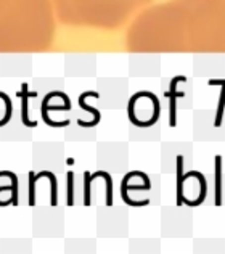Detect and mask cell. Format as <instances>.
<instances>
[{
  "label": "cell",
  "mask_w": 225,
  "mask_h": 254,
  "mask_svg": "<svg viewBox=\"0 0 225 254\" xmlns=\"http://www.w3.org/2000/svg\"><path fill=\"white\" fill-rule=\"evenodd\" d=\"M102 174H103L105 180H107V206H111L112 204V180L108 176V172L102 171Z\"/></svg>",
  "instance_id": "obj_9"
},
{
  "label": "cell",
  "mask_w": 225,
  "mask_h": 254,
  "mask_svg": "<svg viewBox=\"0 0 225 254\" xmlns=\"http://www.w3.org/2000/svg\"><path fill=\"white\" fill-rule=\"evenodd\" d=\"M222 158L216 156V204L221 206V189H222Z\"/></svg>",
  "instance_id": "obj_6"
},
{
  "label": "cell",
  "mask_w": 225,
  "mask_h": 254,
  "mask_svg": "<svg viewBox=\"0 0 225 254\" xmlns=\"http://www.w3.org/2000/svg\"><path fill=\"white\" fill-rule=\"evenodd\" d=\"M36 176L34 174H29V204L34 206L36 204Z\"/></svg>",
  "instance_id": "obj_8"
},
{
  "label": "cell",
  "mask_w": 225,
  "mask_h": 254,
  "mask_svg": "<svg viewBox=\"0 0 225 254\" xmlns=\"http://www.w3.org/2000/svg\"><path fill=\"white\" fill-rule=\"evenodd\" d=\"M0 177H10L11 179V191H13V195H11V204H18V177L15 176V174H11L10 171H2L0 172Z\"/></svg>",
  "instance_id": "obj_7"
},
{
  "label": "cell",
  "mask_w": 225,
  "mask_h": 254,
  "mask_svg": "<svg viewBox=\"0 0 225 254\" xmlns=\"http://www.w3.org/2000/svg\"><path fill=\"white\" fill-rule=\"evenodd\" d=\"M178 82H187V77L185 76H177L170 81L169 92H166V97H169V126L175 127L177 126V116H175V110H177V103L175 100L178 97H183V92H177L175 87Z\"/></svg>",
  "instance_id": "obj_1"
},
{
  "label": "cell",
  "mask_w": 225,
  "mask_h": 254,
  "mask_svg": "<svg viewBox=\"0 0 225 254\" xmlns=\"http://www.w3.org/2000/svg\"><path fill=\"white\" fill-rule=\"evenodd\" d=\"M72 185H74V174L68 172V206L74 204V195H72Z\"/></svg>",
  "instance_id": "obj_10"
},
{
  "label": "cell",
  "mask_w": 225,
  "mask_h": 254,
  "mask_svg": "<svg viewBox=\"0 0 225 254\" xmlns=\"http://www.w3.org/2000/svg\"><path fill=\"white\" fill-rule=\"evenodd\" d=\"M84 179H85V206L90 204V174L84 172Z\"/></svg>",
  "instance_id": "obj_11"
},
{
  "label": "cell",
  "mask_w": 225,
  "mask_h": 254,
  "mask_svg": "<svg viewBox=\"0 0 225 254\" xmlns=\"http://www.w3.org/2000/svg\"><path fill=\"white\" fill-rule=\"evenodd\" d=\"M16 97L21 98V105H23V124L28 126V127H36L37 123L36 121L31 123L29 118H28V97L36 98L37 97V92H28V84H23V89H21V92L16 93Z\"/></svg>",
  "instance_id": "obj_3"
},
{
  "label": "cell",
  "mask_w": 225,
  "mask_h": 254,
  "mask_svg": "<svg viewBox=\"0 0 225 254\" xmlns=\"http://www.w3.org/2000/svg\"><path fill=\"white\" fill-rule=\"evenodd\" d=\"M182 156H177V204H182L183 203V161H182Z\"/></svg>",
  "instance_id": "obj_5"
},
{
  "label": "cell",
  "mask_w": 225,
  "mask_h": 254,
  "mask_svg": "<svg viewBox=\"0 0 225 254\" xmlns=\"http://www.w3.org/2000/svg\"><path fill=\"white\" fill-rule=\"evenodd\" d=\"M89 97L100 98V93H98V92H94V90H90V92H84L82 95L79 97V105H81V108H82V110H87V111L92 113V115H94V119H92L90 123H84L82 119H79L77 124L81 126V127H94V126H97L98 123H100V113H98L95 108H92V106L85 105V98H89Z\"/></svg>",
  "instance_id": "obj_2"
},
{
  "label": "cell",
  "mask_w": 225,
  "mask_h": 254,
  "mask_svg": "<svg viewBox=\"0 0 225 254\" xmlns=\"http://www.w3.org/2000/svg\"><path fill=\"white\" fill-rule=\"evenodd\" d=\"M208 84L209 85H222L219 108H217V116H216V121H214V126L219 127L222 124V116H224V111H225V81H216V79H211Z\"/></svg>",
  "instance_id": "obj_4"
}]
</instances>
